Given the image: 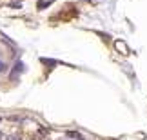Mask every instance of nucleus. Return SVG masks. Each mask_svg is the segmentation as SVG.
<instances>
[{"label": "nucleus", "mask_w": 147, "mask_h": 140, "mask_svg": "<svg viewBox=\"0 0 147 140\" xmlns=\"http://www.w3.org/2000/svg\"><path fill=\"white\" fill-rule=\"evenodd\" d=\"M2 71H5V62L0 60V73H2Z\"/></svg>", "instance_id": "f257e3e1"}, {"label": "nucleus", "mask_w": 147, "mask_h": 140, "mask_svg": "<svg viewBox=\"0 0 147 140\" xmlns=\"http://www.w3.org/2000/svg\"><path fill=\"white\" fill-rule=\"evenodd\" d=\"M0 140H4V135H2V133H0Z\"/></svg>", "instance_id": "f03ea898"}]
</instances>
